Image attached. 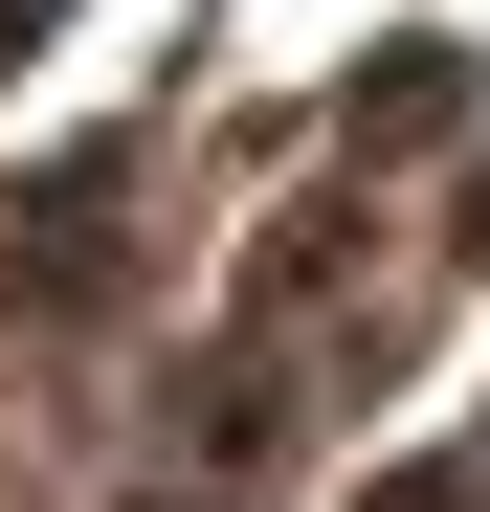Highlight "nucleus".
Here are the masks:
<instances>
[{"instance_id": "f257e3e1", "label": "nucleus", "mask_w": 490, "mask_h": 512, "mask_svg": "<svg viewBox=\"0 0 490 512\" xmlns=\"http://www.w3.org/2000/svg\"><path fill=\"white\" fill-rule=\"evenodd\" d=\"M446 112H468V45H401L379 90H357V134H446Z\"/></svg>"}, {"instance_id": "f03ea898", "label": "nucleus", "mask_w": 490, "mask_h": 512, "mask_svg": "<svg viewBox=\"0 0 490 512\" xmlns=\"http://www.w3.org/2000/svg\"><path fill=\"white\" fill-rule=\"evenodd\" d=\"M45 23H67V0H0V67H23V45H45Z\"/></svg>"}]
</instances>
